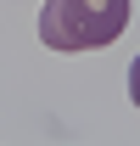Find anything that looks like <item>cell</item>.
Wrapping results in <instances>:
<instances>
[{"label":"cell","instance_id":"1","mask_svg":"<svg viewBox=\"0 0 140 146\" xmlns=\"http://www.w3.org/2000/svg\"><path fill=\"white\" fill-rule=\"evenodd\" d=\"M135 0H45L39 39L51 51H106L129 28Z\"/></svg>","mask_w":140,"mask_h":146},{"label":"cell","instance_id":"2","mask_svg":"<svg viewBox=\"0 0 140 146\" xmlns=\"http://www.w3.org/2000/svg\"><path fill=\"white\" fill-rule=\"evenodd\" d=\"M129 101H135V107H140V56H135V62H129Z\"/></svg>","mask_w":140,"mask_h":146}]
</instances>
